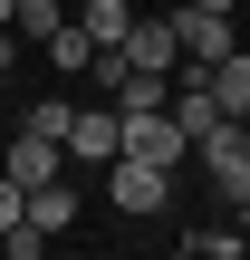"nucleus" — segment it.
<instances>
[{
	"mask_svg": "<svg viewBox=\"0 0 250 260\" xmlns=\"http://www.w3.org/2000/svg\"><path fill=\"white\" fill-rule=\"evenodd\" d=\"M173 39H183V68L173 77H212L241 39H231V10H202V0H173Z\"/></svg>",
	"mask_w": 250,
	"mask_h": 260,
	"instance_id": "nucleus-1",
	"label": "nucleus"
},
{
	"mask_svg": "<svg viewBox=\"0 0 250 260\" xmlns=\"http://www.w3.org/2000/svg\"><path fill=\"white\" fill-rule=\"evenodd\" d=\"M106 203H116L125 222H154V212H173V174H164V164L116 154V164H106Z\"/></svg>",
	"mask_w": 250,
	"mask_h": 260,
	"instance_id": "nucleus-2",
	"label": "nucleus"
},
{
	"mask_svg": "<svg viewBox=\"0 0 250 260\" xmlns=\"http://www.w3.org/2000/svg\"><path fill=\"white\" fill-rule=\"evenodd\" d=\"M202 183H212L222 203L250 193V125H241V116H222V125L202 135Z\"/></svg>",
	"mask_w": 250,
	"mask_h": 260,
	"instance_id": "nucleus-3",
	"label": "nucleus"
},
{
	"mask_svg": "<svg viewBox=\"0 0 250 260\" xmlns=\"http://www.w3.org/2000/svg\"><path fill=\"white\" fill-rule=\"evenodd\" d=\"M116 154H135V164H164V174H183L193 164V135L173 125V106H154V116H125V145Z\"/></svg>",
	"mask_w": 250,
	"mask_h": 260,
	"instance_id": "nucleus-4",
	"label": "nucleus"
},
{
	"mask_svg": "<svg viewBox=\"0 0 250 260\" xmlns=\"http://www.w3.org/2000/svg\"><path fill=\"white\" fill-rule=\"evenodd\" d=\"M116 48H125L135 68H164V77L183 68V39H173V10H135V29H125Z\"/></svg>",
	"mask_w": 250,
	"mask_h": 260,
	"instance_id": "nucleus-5",
	"label": "nucleus"
},
{
	"mask_svg": "<svg viewBox=\"0 0 250 260\" xmlns=\"http://www.w3.org/2000/svg\"><path fill=\"white\" fill-rule=\"evenodd\" d=\"M116 145H125V116H116V96L67 116V154H77V164H116Z\"/></svg>",
	"mask_w": 250,
	"mask_h": 260,
	"instance_id": "nucleus-6",
	"label": "nucleus"
},
{
	"mask_svg": "<svg viewBox=\"0 0 250 260\" xmlns=\"http://www.w3.org/2000/svg\"><path fill=\"white\" fill-rule=\"evenodd\" d=\"M58 164H67V145H58V135H29V125H19V145L0 154V174H19V183H48Z\"/></svg>",
	"mask_w": 250,
	"mask_h": 260,
	"instance_id": "nucleus-7",
	"label": "nucleus"
},
{
	"mask_svg": "<svg viewBox=\"0 0 250 260\" xmlns=\"http://www.w3.org/2000/svg\"><path fill=\"white\" fill-rule=\"evenodd\" d=\"M173 125L193 135V154H202V135L222 125V106H212V87H202V77H173Z\"/></svg>",
	"mask_w": 250,
	"mask_h": 260,
	"instance_id": "nucleus-8",
	"label": "nucleus"
},
{
	"mask_svg": "<svg viewBox=\"0 0 250 260\" xmlns=\"http://www.w3.org/2000/svg\"><path fill=\"white\" fill-rule=\"evenodd\" d=\"M19 222H39V232H67V222H77V183H67V174L29 183V212H19Z\"/></svg>",
	"mask_w": 250,
	"mask_h": 260,
	"instance_id": "nucleus-9",
	"label": "nucleus"
},
{
	"mask_svg": "<svg viewBox=\"0 0 250 260\" xmlns=\"http://www.w3.org/2000/svg\"><path fill=\"white\" fill-rule=\"evenodd\" d=\"M67 19H77V29H87V39H96V48H116V39H125V29H135V0H77V10H67Z\"/></svg>",
	"mask_w": 250,
	"mask_h": 260,
	"instance_id": "nucleus-10",
	"label": "nucleus"
},
{
	"mask_svg": "<svg viewBox=\"0 0 250 260\" xmlns=\"http://www.w3.org/2000/svg\"><path fill=\"white\" fill-rule=\"evenodd\" d=\"M202 87H212V106H222V116H241V106H250V48H231Z\"/></svg>",
	"mask_w": 250,
	"mask_h": 260,
	"instance_id": "nucleus-11",
	"label": "nucleus"
},
{
	"mask_svg": "<svg viewBox=\"0 0 250 260\" xmlns=\"http://www.w3.org/2000/svg\"><path fill=\"white\" fill-rule=\"evenodd\" d=\"M48 68H67V77H87V68H96V39H87L77 19H58V29H48Z\"/></svg>",
	"mask_w": 250,
	"mask_h": 260,
	"instance_id": "nucleus-12",
	"label": "nucleus"
},
{
	"mask_svg": "<svg viewBox=\"0 0 250 260\" xmlns=\"http://www.w3.org/2000/svg\"><path fill=\"white\" fill-rule=\"evenodd\" d=\"M67 116H77V106H67L58 87H48L39 106H19V125H29V135H58V145H67Z\"/></svg>",
	"mask_w": 250,
	"mask_h": 260,
	"instance_id": "nucleus-13",
	"label": "nucleus"
},
{
	"mask_svg": "<svg viewBox=\"0 0 250 260\" xmlns=\"http://www.w3.org/2000/svg\"><path fill=\"white\" fill-rule=\"evenodd\" d=\"M173 241H183L193 260H231V251H241V222H231V232H173Z\"/></svg>",
	"mask_w": 250,
	"mask_h": 260,
	"instance_id": "nucleus-14",
	"label": "nucleus"
},
{
	"mask_svg": "<svg viewBox=\"0 0 250 260\" xmlns=\"http://www.w3.org/2000/svg\"><path fill=\"white\" fill-rule=\"evenodd\" d=\"M10 58H19V29H0V77H10Z\"/></svg>",
	"mask_w": 250,
	"mask_h": 260,
	"instance_id": "nucleus-15",
	"label": "nucleus"
},
{
	"mask_svg": "<svg viewBox=\"0 0 250 260\" xmlns=\"http://www.w3.org/2000/svg\"><path fill=\"white\" fill-rule=\"evenodd\" d=\"M231 222H241V241H250V193H241V203H231Z\"/></svg>",
	"mask_w": 250,
	"mask_h": 260,
	"instance_id": "nucleus-16",
	"label": "nucleus"
},
{
	"mask_svg": "<svg viewBox=\"0 0 250 260\" xmlns=\"http://www.w3.org/2000/svg\"><path fill=\"white\" fill-rule=\"evenodd\" d=\"M10 19H19V0H0V29H10Z\"/></svg>",
	"mask_w": 250,
	"mask_h": 260,
	"instance_id": "nucleus-17",
	"label": "nucleus"
},
{
	"mask_svg": "<svg viewBox=\"0 0 250 260\" xmlns=\"http://www.w3.org/2000/svg\"><path fill=\"white\" fill-rule=\"evenodd\" d=\"M58 10H77V0H58Z\"/></svg>",
	"mask_w": 250,
	"mask_h": 260,
	"instance_id": "nucleus-18",
	"label": "nucleus"
}]
</instances>
